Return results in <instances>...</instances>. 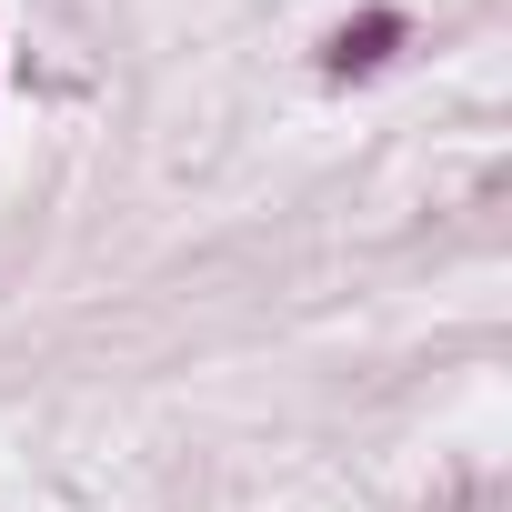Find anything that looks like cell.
<instances>
[{
    "label": "cell",
    "mask_w": 512,
    "mask_h": 512,
    "mask_svg": "<svg viewBox=\"0 0 512 512\" xmlns=\"http://www.w3.org/2000/svg\"><path fill=\"white\" fill-rule=\"evenodd\" d=\"M392 41H402V21H392V11L352 21V31L332 41V81H352V71H382V61H392Z\"/></svg>",
    "instance_id": "1"
}]
</instances>
